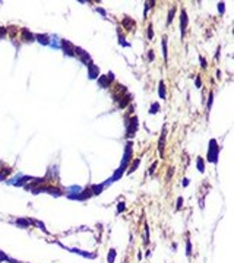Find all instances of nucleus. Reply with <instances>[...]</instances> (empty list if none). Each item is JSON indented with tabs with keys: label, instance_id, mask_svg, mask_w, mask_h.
<instances>
[{
	"label": "nucleus",
	"instance_id": "nucleus-1",
	"mask_svg": "<svg viewBox=\"0 0 234 263\" xmlns=\"http://www.w3.org/2000/svg\"><path fill=\"white\" fill-rule=\"evenodd\" d=\"M217 156H218V146L215 140H211L209 142V154H208V159L212 162H217Z\"/></svg>",
	"mask_w": 234,
	"mask_h": 263
},
{
	"label": "nucleus",
	"instance_id": "nucleus-2",
	"mask_svg": "<svg viewBox=\"0 0 234 263\" xmlns=\"http://www.w3.org/2000/svg\"><path fill=\"white\" fill-rule=\"evenodd\" d=\"M22 38H24L25 41H28V42H32L34 40H35V35L29 32V29L24 28V29H22Z\"/></svg>",
	"mask_w": 234,
	"mask_h": 263
},
{
	"label": "nucleus",
	"instance_id": "nucleus-3",
	"mask_svg": "<svg viewBox=\"0 0 234 263\" xmlns=\"http://www.w3.org/2000/svg\"><path fill=\"white\" fill-rule=\"evenodd\" d=\"M34 221H28V219H24V218H18L16 219V225L19 228H28L29 224H32Z\"/></svg>",
	"mask_w": 234,
	"mask_h": 263
},
{
	"label": "nucleus",
	"instance_id": "nucleus-4",
	"mask_svg": "<svg viewBox=\"0 0 234 263\" xmlns=\"http://www.w3.org/2000/svg\"><path fill=\"white\" fill-rule=\"evenodd\" d=\"M164 140H165V127L162 129L161 139H159V143H158V149H159V154H161V156H162V154H164Z\"/></svg>",
	"mask_w": 234,
	"mask_h": 263
},
{
	"label": "nucleus",
	"instance_id": "nucleus-5",
	"mask_svg": "<svg viewBox=\"0 0 234 263\" xmlns=\"http://www.w3.org/2000/svg\"><path fill=\"white\" fill-rule=\"evenodd\" d=\"M35 38L41 42V44H48V42H50V38H48L45 34H37V35H35Z\"/></svg>",
	"mask_w": 234,
	"mask_h": 263
},
{
	"label": "nucleus",
	"instance_id": "nucleus-6",
	"mask_svg": "<svg viewBox=\"0 0 234 263\" xmlns=\"http://www.w3.org/2000/svg\"><path fill=\"white\" fill-rule=\"evenodd\" d=\"M97 75H98V67L94 66L91 62H89V78L94 79V78H97Z\"/></svg>",
	"mask_w": 234,
	"mask_h": 263
},
{
	"label": "nucleus",
	"instance_id": "nucleus-7",
	"mask_svg": "<svg viewBox=\"0 0 234 263\" xmlns=\"http://www.w3.org/2000/svg\"><path fill=\"white\" fill-rule=\"evenodd\" d=\"M186 22H187L186 12H184V10H182V34H184V31H186Z\"/></svg>",
	"mask_w": 234,
	"mask_h": 263
},
{
	"label": "nucleus",
	"instance_id": "nucleus-8",
	"mask_svg": "<svg viewBox=\"0 0 234 263\" xmlns=\"http://www.w3.org/2000/svg\"><path fill=\"white\" fill-rule=\"evenodd\" d=\"M10 173H12L10 168H3V170H0V180H5Z\"/></svg>",
	"mask_w": 234,
	"mask_h": 263
},
{
	"label": "nucleus",
	"instance_id": "nucleus-9",
	"mask_svg": "<svg viewBox=\"0 0 234 263\" xmlns=\"http://www.w3.org/2000/svg\"><path fill=\"white\" fill-rule=\"evenodd\" d=\"M159 97L161 98H165V88H164V82L162 81L159 82Z\"/></svg>",
	"mask_w": 234,
	"mask_h": 263
},
{
	"label": "nucleus",
	"instance_id": "nucleus-10",
	"mask_svg": "<svg viewBox=\"0 0 234 263\" xmlns=\"http://www.w3.org/2000/svg\"><path fill=\"white\" fill-rule=\"evenodd\" d=\"M198 170H199L201 173H203V171H205V164H203V159H202V158H199V159H198Z\"/></svg>",
	"mask_w": 234,
	"mask_h": 263
},
{
	"label": "nucleus",
	"instance_id": "nucleus-11",
	"mask_svg": "<svg viewBox=\"0 0 234 263\" xmlns=\"http://www.w3.org/2000/svg\"><path fill=\"white\" fill-rule=\"evenodd\" d=\"M162 48H164V58L167 60V37L162 38Z\"/></svg>",
	"mask_w": 234,
	"mask_h": 263
},
{
	"label": "nucleus",
	"instance_id": "nucleus-12",
	"mask_svg": "<svg viewBox=\"0 0 234 263\" xmlns=\"http://www.w3.org/2000/svg\"><path fill=\"white\" fill-rule=\"evenodd\" d=\"M114 257H116V250L111 248V250H110V255H109V263L114 262Z\"/></svg>",
	"mask_w": 234,
	"mask_h": 263
},
{
	"label": "nucleus",
	"instance_id": "nucleus-13",
	"mask_svg": "<svg viewBox=\"0 0 234 263\" xmlns=\"http://www.w3.org/2000/svg\"><path fill=\"white\" fill-rule=\"evenodd\" d=\"M138 165H139V159H136V161L133 162V165H132V167H130V170H129V173H133L135 170H136V167H138Z\"/></svg>",
	"mask_w": 234,
	"mask_h": 263
},
{
	"label": "nucleus",
	"instance_id": "nucleus-14",
	"mask_svg": "<svg viewBox=\"0 0 234 263\" xmlns=\"http://www.w3.org/2000/svg\"><path fill=\"white\" fill-rule=\"evenodd\" d=\"M173 16H174V9H171L170 10V15H168V24H171V21H173Z\"/></svg>",
	"mask_w": 234,
	"mask_h": 263
},
{
	"label": "nucleus",
	"instance_id": "nucleus-15",
	"mask_svg": "<svg viewBox=\"0 0 234 263\" xmlns=\"http://www.w3.org/2000/svg\"><path fill=\"white\" fill-rule=\"evenodd\" d=\"M157 110H158V104H154V105L151 107L149 113H151V114H154V113H157Z\"/></svg>",
	"mask_w": 234,
	"mask_h": 263
},
{
	"label": "nucleus",
	"instance_id": "nucleus-16",
	"mask_svg": "<svg viewBox=\"0 0 234 263\" xmlns=\"http://www.w3.org/2000/svg\"><path fill=\"white\" fill-rule=\"evenodd\" d=\"M186 250H187V256H190V255H192V251H190V250H192V246H190V241H187V247H186Z\"/></svg>",
	"mask_w": 234,
	"mask_h": 263
},
{
	"label": "nucleus",
	"instance_id": "nucleus-17",
	"mask_svg": "<svg viewBox=\"0 0 234 263\" xmlns=\"http://www.w3.org/2000/svg\"><path fill=\"white\" fill-rule=\"evenodd\" d=\"M2 260H9V257L5 255L3 251H0V262H2Z\"/></svg>",
	"mask_w": 234,
	"mask_h": 263
},
{
	"label": "nucleus",
	"instance_id": "nucleus-18",
	"mask_svg": "<svg viewBox=\"0 0 234 263\" xmlns=\"http://www.w3.org/2000/svg\"><path fill=\"white\" fill-rule=\"evenodd\" d=\"M5 35H6V28L0 26V38H2V37H5Z\"/></svg>",
	"mask_w": 234,
	"mask_h": 263
},
{
	"label": "nucleus",
	"instance_id": "nucleus-19",
	"mask_svg": "<svg viewBox=\"0 0 234 263\" xmlns=\"http://www.w3.org/2000/svg\"><path fill=\"white\" fill-rule=\"evenodd\" d=\"M182 203H183V199H182V197H179V200H177V209H180V208H182Z\"/></svg>",
	"mask_w": 234,
	"mask_h": 263
},
{
	"label": "nucleus",
	"instance_id": "nucleus-20",
	"mask_svg": "<svg viewBox=\"0 0 234 263\" xmlns=\"http://www.w3.org/2000/svg\"><path fill=\"white\" fill-rule=\"evenodd\" d=\"M148 29H149V31H148V37H149V40H151V38H152V26H149Z\"/></svg>",
	"mask_w": 234,
	"mask_h": 263
},
{
	"label": "nucleus",
	"instance_id": "nucleus-21",
	"mask_svg": "<svg viewBox=\"0 0 234 263\" xmlns=\"http://www.w3.org/2000/svg\"><path fill=\"white\" fill-rule=\"evenodd\" d=\"M201 85H202L201 79H199V78H198V79H196V86H201Z\"/></svg>",
	"mask_w": 234,
	"mask_h": 263
},
{
	"label": "nucleus",
	"instance_id": "nucleus-22",
	"mask_svg": "<svg viewBox=\"0 0 234 263\" xmlns=\"http://www.w3.org/2000/svg\"><path fill=\"white\" fill-rule=\"evenodd\" d=\"M187 183H189V180H187V178H184V180H183V186H187Z\"/></svg>",
	"mask_w": 234,
	"mask_h": 263
}]
</instances>
